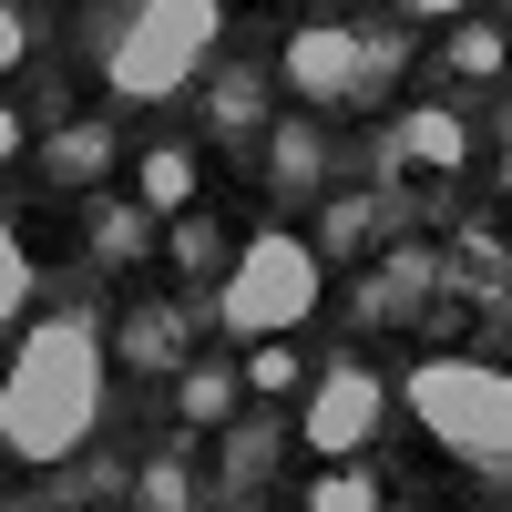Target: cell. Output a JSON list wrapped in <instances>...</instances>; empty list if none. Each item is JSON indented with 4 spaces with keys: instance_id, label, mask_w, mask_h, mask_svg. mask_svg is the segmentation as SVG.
Instances as JSON below:
<instances>
[{
    "instance_id": "1",
    "label": "cell",
    "mask_w": 512,
    "mask_h": 512,
    "mask_svg": "<svg viewBox=\"0 0 512 512\" xmlns=\"http://www.w3.org/2000/svg\"><path fill=\"white\" fill-rule=\"evenodd\" d=\"M93 420H103V338L82 318H31L21 349H11V379H0V441H11V461L52 472V461H72L93 441Z\"/></svg>"
},
{
    "instance_id": "2",
    "label": "cell",
    "mask_w": 512,
    "mask_h": 512,
    "mask_svg": "<svg viewBox=\"0 0 512 512\" xmlns=\"http://www.w3.org/2000/svg\"><path fill=\"white\" fill-rule=\"evenodd\" d=\"M226 31V0H134L123 11V31L103 41V93L113 103H175L195 62L216 52Z\"/></svg>"
},
{
    "instance_id": "3",
    "label": "cell",
    "mask_w": 512,
    "mask_h": 512,
    "mask_svg": "<svg viewBox=\"0 0 512 512\" xmlns=\"http://www.w3.org/2000/svg\"><path fill=\"white\" fill-rule=\"evenodd\" d=\"M410 410L451 461L472 472H512V369L492 359H420L410 369Z\"/></svg>"
},
{
    "instance_id": "4",
    "label": "cell",
    "mask_w": 512,
    "mask_h": 512,
    "mask_svg": "<svg viewBox=\"0 0 512 512\" xmlns=\"http://www.w3.org/2000/svg\"><path fill=\"white\" fill-rule=\"evenodd\" d=\"M318 287H328V256L308 236H246L226 256V287H216V318L236 338H287L297 318L318 308Z\"/></svg>"
},
{
    "instance_id": "5",
    "label": "cell",
    "mask_w": 512,
    "mask_h": 512,
    "mask_svg": "<svg viewBox=\"0 0 512 512\" xmlns=\"http://www.w3.org/2000/svg\"><path fill=\"white\" fill-rule=\"evenodd\" d=\"M277 72H287V93L308 103V113H338V103H359L369 82L390 72V52H379L369 31H349V21H308V31L287 41Z\"/></svg>"
},
{
    "instance_id": "6",
    "label": "cell",
    "mask_w": 512,
    "mask_h": 512,
    "mask_svg": "<svg viewBox=\"0 0 512 512\" xmlns=\"http://www.w3.org/2000/svg\"><path fill=\"white\" fill-rule=\"evenodd\" d=\"M379 420H390V390H379L369 369H328L318 390H308V451H328V461H359L369 441H379Z\"/></svg>"
},
{
    "instance_id": "7",
    "label": "cell",
    "mask_w": 512,
    "mask_h": 512,
    "mask_svg": "<svg viewBox=\"0 0 512 512\" xmlns=\"http://www.w3.org/2000/svg\"><path fill=\"white\" fill-rule=\"evenodd\" d=\"M318 164H328L318 123H277V134H267V175H277V185H297V195H308V185H318Z\"/></svg>"
},
{
    "instance_id": "8",
    "label": "cell",
    "mask_w": 512,
    "mask_h": 512,
    "mask_svg": "<svg viewBox=\"0 0 512 512\" xmlns=\"http://www.w3.org/2000/svg\"><path fill=\"white\" fill-rule=\"evenodd\" d=\"M123 359L134 369H175L185 359V308H144L134 328H123Z\"/></svg>"
},
{
    "instance_id": "9",
    "label": "cell",
    "mask_w": 512,
    "mask_h": 512,
    "mask_svg": "<svg viewBox=\"0 0 512 512\" xmlns=\"http://www.w3.org/2000/svg\"><path fill=\"white\" fill-rule=\"evenodd\" d=\"M185 195H195V154L185 144H154L144 154V205H154V216H185Z\"/></svg>"
},
{
    "instance_id": "10",
    "label": "cell",
    "mask_w": 512,
    "mask_h": 512,
    "mask_svg": "<svg viewBox=\"0 0 512 512\" xmlns=\"http://www.w3.org/2000/svg\"><path fill=\"white\" fill-rule=\"evenodd\" d=\"M400 154H420V164H461V154H472V134H461L441 103H420V113H410V134H400Z\"/></svg>"
},
{
    "instance_id": "11",
    "label": "cell",
    "mask_w": 512,
    "mask_h": 512,
    "mask_svg": "<svg viewBox=\"0 0 512 512\" xmlns=\"http://www.w3.org/2000/svg\"><path fill=\"white\" fill-rule=\"evenodd\" d=\"M0 328H31V236H0Z\"/></svg>"
},
{
    "instance_id": "12",
    "label": "cell",
    "mask_w": 512,
    "mask_h": 512,
    "mask_svg": "<svg viewBox=\"0 0 512 512\" xmlns=\"http://www.w3.org/2000/svg\"><path fill=\"white\" fill-rule=\"evenodd\" d=\"M175 400H185L195 431H216V420L236 410V369H185V379H175Z\"/></svg>"
},
{
    "instance_id": "13",
    "label": "cell",
    "mask_w": 512,
    "mask_h": 512,
    "mask_svg": "<svg viewBox=\"0 0 512 512\" xmlns=\"http://www.w3.org/2000/svg\"><path fill=\"white\" fill-rule=\"evenodd\" d=\"M103 154H113V134H103V123H82V134L52 144V175H62V185H93V164H103Z\"/></svg>"
},
{
    "instance_id": "14",
    "label": "cell",
    "mask_w": 512,
    "mask_h": 512,
    "mask_svg": "<svg viewBox=\"0 0 512 512\" xmlns=\"http://www.w3.org/2000/svg\"><path fill=\"white\" fill-rule=\"evenodd\" d=\"M308 512H379V482L369 472H349V461H338V472L308 492Z\"/></svg>"
},
{
    "instance_id": "15",
    "label": "cell",
    "mask_w": 512,
    "mask_h": 512,
    "mask_svg": "<svg viewBox=\"0 0 512 512\" xmlns=\"http://www.w3.org/2000/svg\"><path fill=\"white\" fill-rule=\"evenodd\" d=\"M246 379H256V390H297V349H287V338H256Z\"/></svg>"
},
{
    "instance_id": "16",
    "label": "cell",
    "mask_w": 512,
    "mask_h": 512,
    "mask_svg": "<svg viewBox=\"0 0 512 512\" xmlns=\"http://www.w3.org/2000/svg\"><path fill=\"white\" fill-rule=\"evenodd\" d=\"M195 502V482L175 472V461H154V472H144V512H185Z\"/></svg>"
},
{
    "instance_id": "17",
    "label": "cell",
    "mask_w": 512,
    "mask_h": 512,
    "mask_svg": "<svg viewBox=\"0 0 512 512\" xmlns=\"http://www.w3.org/2000/svg\"><path fill=\"white\" fill-rule=\"evenodd\" d=\"M256 93H267L256 72H226V82H216V113H226V123H256Z\"/></svg>"
},
{
    "instance_id": "18",
    "label": "cell",
    "mask_w": 512,
    "mask_h": 512,
    "mask_svg": "<svg viewBox=\"0 0 512 512\" xmlns=\"http://www.w3.org/2000/svg\"><path fill=\"white\" fill-rule=\"evenodd\" d=\"M21 52H31V11H21V0H11V11H0V62L21 72Z\"/></svg>"
},
{
    "instance_id": "19",
    "label": "cell",
    "mask_w": 512,
    "mask_h": 512,
    "mask_svg": "<svg viewBox=\"0 0 512 512\" xmlns=\"http://www.w3.org/2000/svg\"><path fill=\"white\" fill-rule=\"evenodd\" d=\"M175 256H185V267H195V256H216V226H205V216H175Z\"/></svg>"
},
{
    "instance_id": "20",
    "label": "cell",
    "mask_w": 512,
    "mask_h": 512,
    "mask_svg": "<svg viewBox=\"0 0 512 512\" xmlns=\"http://www.w3.org/2000/svg\"><path fill=\"white\" fill-rule=\"evenodd\" d=\"M472 0H400V21H461Z\"/></svg>"
},
{
    "instance_id": "21",
    "label": "cell",
    "mask_w": 512,
    "mask_h": 512,
    "mask_svg": "<svg viewBox=\"0 0 512 512\" xmlns=\"http://www.w3.org/2000/svg\"><path fill=\"white\" fill-rule=\"evenodd\" d=\"M502 185H512V154H502Z\"/></svg>"
},
{
    "instance_id": "22",
    "label": "cell",
    "mask_w": 512,
    "mask_h": 512,
    "mask_svg": "<svg viewBox=\"0 0 512 512\" xmlns=\"http://www.w3.org/2000/svg\"><path fill=\"white\" fill-rule=\"evenodd\" d=\"M502 31H512V0H502Z\"/></svg>"
},
{
    "instance_id": "23",
    "label": "cell",
    "mask_w": 512,
    "mask_h": 512,
    "mask_svg": "<svg viewBox=\"0 0 512 512\" xmlns=\"http://www.w3.org/2000/svg\"><path fill=\"white\" fill-rule=\"evenodd\" d=\"M11 512H31V502H11Z\"/></svg>"
}]
</instances>
